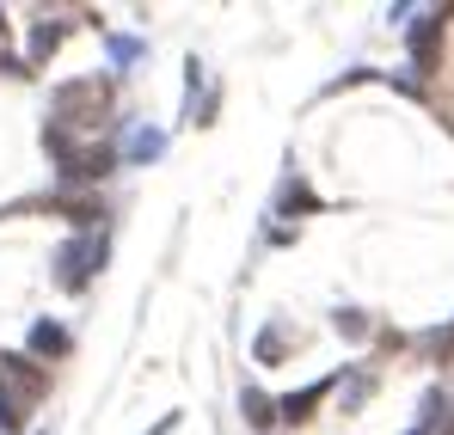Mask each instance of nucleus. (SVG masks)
<instances>
[{"instance_id": "1", "label": "nucleus", "mask_w": 454, "mask_h": 435, "mask_svg": "<svg viewBox=\"0 0 454 435\" xmlns=\"http://www.w3.org/2000/svg\"><path fill=\"white\" fill-rule=\"evenodd\" d=\"M43 392V374L25 362V356H0V435L25 430V411L37 405Z\"/></svg>"}, {"instance_id": "2", "label": "nucleus", "mask_w": 454, "mask_h": 435, "mask_svg": "<svg viewBox=\"0 0 454 435\" xmlns=\"http://www.w3.org/2000/svg\"><path fill=\"white\" fill-rule=\"evenodd\" d=\"M98 264H105V239L80 233V239H68V245L56 252V283H62V289H86Z\"/></svg>"}, {"instance_id": "3", "label": "nucleus", "mask_w": 454, "mask_h": 435, "mask_svg": "<svg viewBox=\"0 0 454 435\" xmlns=\"http://www.w3.org/2000/svg\"><path fill=\"white\" fill-rule=\"evenodd\" d=\"M442 19H449V12H418V31H411V62H418V74L436 68V37H442Z\"/></svg>"}, {"instance_id": "4", "label": "nucleus", "mask_w": 454, "mask_h": 435, "mask_svg": "<svg viewBox=\"0 0 454 435\" xmlns=\"http://www.w3.org/2000/svg\"><path fill=\"white\" fill-rule=\"evenodd\" d=\"M123 153H129L136 166H148V159H160V153H166V136H160V129H148V123H136V129H129V142H123Z\"/></svg>"}, {"instance_id": "5", "label": "nucleus", "mask_w": 454, "mask_h": 435, "mask_svg": "<svg viewBox=\"0 0 454 435\" xmlns=\"http://www.w3.org/2000/svg\"><path fill=\"white\" fill-rule=\"evenodd\" d=\"M325 392H332V380H313V386H301V392H289V399H283V417H289V423H307L313 405H319Z\"/></svg>"}, {"instance_id": "6", "label": "nucleus", "mask_w": 454, "mask_h": 435, "mask_svg": "<svg viewBox=\"0 0 454 435\" xmlns=\"http://www.w3.org/2000/svg\"><path fill=\"white\" fill-rule=\"evenodd\" d=\"M31 350H37V356H68V331H62L56 319H37V325H31Z\"/></svg>"}, {"instance_id": "7", "label": "nucleus", "mask_w": 454, "mask_h": 435, "mask_svg": "<svg viewBox=\"0 0 454 435\" xmlns=\"http://www.w3.org/2000/svg\"><path fill=\"white\" fill-rule=\"evenodd\" d=\"M289 209H319V203H313V190H307L301 178H289V184H283V197H277V215H289Z\"/></svg>"}, {"instance_id": "8", "label": "nucleus", "mask_w": 454, "mask_h": 435, "mask_svg": "<svg viewBox=\"0 0 454 435\" xmlns=\"http://www.w3.org/2000/svg\"><path fill=\"white\" fill-rule=\"evenodd\" d=\"M239 405H246V423H252V430H270V399H264V392H252V386H246V399H239Z\"/></svg>"}, {"instance_id": "9", "label": "nucleus", "mask_w": 454, "mask_h": 435, "mask_svg": "<svg viewBox=\"0 0 454 435\" xmlns=\"http://www.w3.org/2000/svg\"><path fill=\"white\" fill-rule=\"evenodd\" d=\"M56 43H62V25H37V31H31V62H43Z\"/></svg>"}, {"instance_id": "10", "label": "nucleus", "mask_w": 454, "mask_h": 435, "mask_svg": "<svg viewBox=\"0 0 454 435\" xmlns=\"http://www.w3.org/2000/svg\"><path fill=\"white\" fill-rule=\"evenodd\" d=\"M436 411H442V392H430V399H424V417H418V423H411L405 435H430V423H436Z\"/></svg>"}, {"instance_id": "11", "label": "nucleus", "mask_w": 454, "mask_h": 435, "mask_svg": "<svg viewBox=\"0 0 454 435\" xmlns=\"http://www.w3.org/2000/svg\"><path fill=\"white\" fill-rule=\"evenodd\" d=\"M277 350H283V325H270V331L258 338V356H264V362H277Z\"/></svg>"}, {"instance_id": "12", "label": "nucleus", "mask_w": 454, "mask_h": 435, "mask_svg": "<svg viewBox=\"0 0 454 435\" xmlns=\"http://www.w3.org/2000/svg\"><path fill=\"white\" fill-rule=\"evenodd\" d=\"M111 56H117V62H136L142 43H136V37H111Z\"/></svg>"}]
</instances>
